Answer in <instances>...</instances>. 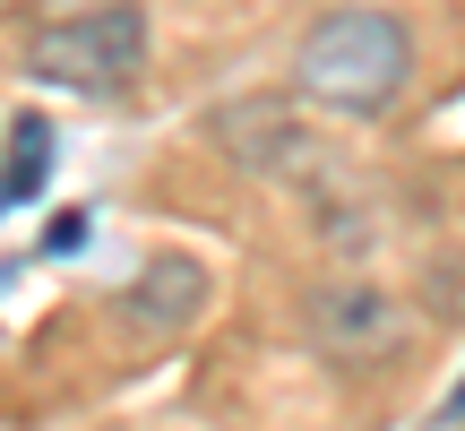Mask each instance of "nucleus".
<instances>
[{"instance_id": "f257e3e1", "label": "nucleus", "mask_w": 465, "mask_h": 431, "mask_svg": "<svg viewBox=\"0 0 465 431\" xmlns=\"http://www.w3.org/2000/svg\"><path fill=\"white\" fill-rule=\"evenodd\" d=\"M405 69H414V44L388 9H328L311 17L293 52V86L319 104V113H345V121H380L388 104L405 95Z\"/></svg>"}, {"instance_id": "f03ea898", "label": "nucleus", "mask_w": 465, "mask_h": 431, "mask_svg": "<svg viewBox=\"0 0 465 431\" xmlns=\"http://www.w3.org/2000/svg\"><path fill=\"white\" fill-rule=\"evenodd\" d=\"M26 78L61 86V95H121L147 69V9L138 0H95V9H69L52 26L26 35Z\"/></svg>"}, {"instance_id": "7ed1b4c3", "label": "nucleus", "mask_w": 465, "mask_h": 431, "mask_svg": "<svg viewBox=\"0 0 465 431\" xmlns=\"http://www.w3.org/2000/svg\"><path fill=\"white\" fill-rule=\"evenodd\" d=\"M199 311H207V267L190 259V250H155V259L121 285V319H130V328H147V336L190 328Z\"/></svg>"}, {"instance_id": "20e7f679", "label": "nucleus", "mask_w": 465, "mask_h": 431, "mask_svg": "<svg viewBox=\"0 0 465 431\" xmlns=\"http://www.w3.org/2000/svg\"><path fill=\"white\" fill-rule=\"evenodd\" d=\"M311 336L328 354H388L397 346V302L371 294V285H319L311 294Z\"/></svg>"}, {"instance_id": "39448f33", "label": "nucleus", "mask_w": 465, "mask_h": 431, "mask_svg": "<svg viewBox=\"0 0 465 431\" xmlns=\"http://www.w3.org/2000/svg\"><path fill=\"white\" fill-rule=\"evenodd\" d=\"M44 173H52V121L44 113H17L9 121V165H0V207L44 199Z\"/></svg>"}, {"instance_id": "423d86ee", "label": "nucleus", "mask_w": 465, "mask_h": 431, "mask_svg": "<svg viewBox=\"0 0 465 431\" xmlns=\"http://www.w3.org/2000/svg\"><path fill=\"white\" fill-rule=\"evenodd\" d=\"M86 242V216H61V225H52V242L44 250H61V259H69V250H78Z\"/></svg>"}, {"instance_id": "0eeeda50", "label": "nucleus", "mask_w": 465, "mask_h": 431, "mask_svg": "<svg viewBox=\"0 0 465 431\" xmlns=\"http://www.w3.org/2000/svg\"><path fill=\"white\" fill-rule=\"evenodd\" d=\"M449 415H465V388H457V397H449Z\"/></svg>"}]
</instances>
